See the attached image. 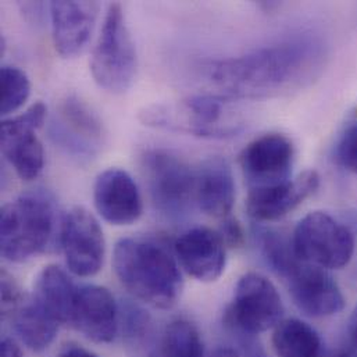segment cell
I'll return each mask as SVG.
<instances>
[{
  "instance_id": "1",
  "label": "cell",
  "mask_w": 357,
  "mask_h": 357,
  "mask_svg": "<svg viewBox=\"0 0 357 357\" xmlns=\"http://www.w3.org/2000/svg\"><path fill=\"white\" fill-rule=\"evenodd\" d=\"M321 59V46L302 36L213 61L206 68L208 79L228 95L266 98L302 86L313 78Z\"/></svg>"
},
{
  "instance_id": "2",
  "label": "cell",
  "mask_w": 357,
  "mask_h": 357,
  "mask_svg": "<svg viewBox=\"0 0 357 357\" xmlns=\"http://www.w3.org/2000/svg\"><path fill=\"white\" fill-rule=\"evenodd\" d=\"M113 267L123 287L138 301L156 309L177 305L183 281L176 257L166 248L145 239H120Z\"/></svg>"
},
{
  "instance_id": "3",
  "label": "cell",
  "mask_w": 357,
  "mask_h": 357,
  "mask_svg": "<svg viewBox=\"0 0 357 357\" xmlns=\"http://www.w3.org/2000/svg\"><path fill=\"white\" fill-rule=\"evenodd\" d=\"M56 203L53 196L35 189L20 195L1 207V256L11 263H24L45 252L56 232Z\"/></svg>"
},
{
  "instance_id": "4",
  "label": "cell",
  "mask_w": 357,
  "mask_h": 357,
  "mask_svg": "<svg viewBox=\"0 0 357 357\" xmlns=\"http://www.w3.org/2000/svg\"><path fill=\"white\" fill-rule=\"evenodd\" d=\"M138 56L120 3L109 6L99 40L95 46L91 73L95 82L110 93H124L137 75Z\"/></svg>"
},
{
  "instance_id": "5",
  "label": "cell",
  "mask_w": 357,
  "mask_h": 357,
  "mask_svg": "<svg viewBox=\"0 0 357 357\" xmlns=\"http://www.w3.org/2000/svg\"><path fill=\"white\" fill-rule=\"evenodd\" d=\"M228 103L218 96H193L181 102L160 103L141 113L145 126L202 138H222L238 132L228 120Z\"/></svg>"
},
{
  "instance_id": "6",
  "label": "cell",
  "mask_w": 357,
  "mask_h": 357,
  "mask_svg": "<svg viewBox=\"0 0 357 357\" xmlns=\"http://www.w3.org/2000/svg\"><path fill=\"white\" fill-rule=\"evenodd\" d=\"M296 257L307 264L340 270L349 264L355 252L352 232L324 211H312L296 225L292 235Z\"/></svg>"
},
{
  "instance_id": "7",
  "label": "cell",
  "mask_w": 357,
  "mask_h": 357,
  "mask_svg": "<svg viewBox=\"0 0 357 357\" xmlns=\"http://www.w3.org/2000/svg\"><path fill=\"white\" fill-rule=\"evenodd\" d=\"M284 316V303L274 284L259 273L242 275L236 284L227 319L245 335L275 328Z\"/></svg>"
},
{
  "instance_id": "8",
  "label": "cell",
  "mask_w": 357,
  "mask_h": 357,
  "mask_svg": "<svg viewBox=\"0 0 357 357\" xmlns=\"http://www.w3.org/2000/svg\"><path fill=\"white\" fill-rule=\"evenodd\" d=\"M142 167L155 206L165 214L179 215L195 197L196 174L177 155L151 149L142 156Z\"/></svg>"
},
{
  "instance_id": "9",
  "label": "cell",
  "mask_w": 357,
  "mask_h": 357,
  "mask_svg": "<svg viewBox=\"0 0 357 357\" xmlns=\"http://www.w3.org/2000/svg\"><path fill=\"white\" fill-rule=\"evenodd\" d=\"M59 241L71 273L93 277L102 270L106 243L103 231L91 211L84 207L67 211L60 224Z\"/></svg>"
},
{
  "instance_id": "10",
  "label": "cell",
  "mask_w": 357,
  "mask_h": 357,
  "mask_svg": "<svg viewBox=\"0 0 357 357\" xmlns=\"http://www.w3.org/2000/svg\"><path fill=\"white\" fill-rule=\"evenodd\" d=\"M46 113V106L38 102L25 113L1 123V152L24 181L36 178L43 169V146L36 137V131L45 123Z\"/></svg>"
},
{
  "instance_id": "11",
  "label": "cell",
  "mask_w": 357,
  "mask_h": 357,
  "mask_svg": "<svg viewBox=\"0 0 357 357\" xmlns=\"http://www.w3.org/2000/svg\"><path fill=\"white\" fill-rule=\"evenodd\" d=\"M50 139L78 159H92L99 152L105 131L99 117L79 98L67 96L49 126Z\"/></svg>"
},
{
  "instance_id": "12",
  "label": "cell",
  "mask_w": 357,
  "mask_h": 357,
  "mask_svg": "<svg viewBox=\"0 0 357 357\" xmlns=\"http://www.w3.org/2000/svg\"><path fill=\"white\" fill-rule=\"evenodd\" d=\"M282 278L288 284L294 303L306 316L323 319L342 312L344 294L327 270L298 259Z\"/></svg>"
},
{
  "instance_id": "13",
  "label": "cell",
  "mask_w": 357,
  "mask_h": 357,
  "mask_svg": "<svg viewBox=\"0 0 357 357\" xmlns=\"http://www.w3.org/2000/svg\"><path fill=\"white\" fill-rule=\"evenodd\" d=\"M295 148L281 134H267L250 142L241 153V169L250 189L282 183L289 179Z\"/></svg>"
},
{
  "instance_id": "14",
  "label": "cell",
  "mask_w": 357,
  "mask_h": 357,
  "mask_svg": "<svg viewBox=\"0 0 357 357\" xmlns=\"http://www.w3.org/2000/svg\"><path fill=\"white\" fill-rule=\"evenodd\" d=\"M93 203L105 221L130 225L142 215V197L134 178L121 169H107L93 185Z\"/></svg>"
},
{
  "instance_id": "15",
  "label": "cell",
  "mask_w": 357,
  "mask_h": 357,
  "mask_svg": "<svg viewBox=\"0 0 357 357\" xmlns=\"http://www.w3.org/2000/svg\"><path fill=\"white\" fill-rule=\"evenodd\" d=\"M220 234L196 227L183 232L174 243L181 267L200 282L217 281L225 270L227 252Z\"/></svg>"
},
{
  "instance_id": "16",
  "label": "cell",
  "mask_w": 357,
  "mask_h": 357,
  "mask_svg": "<svg viewBox=\"0 0 357 357\" xmlns=\"http://www.w3.org/2000/svg\"><path fill=\"white\" fill-rule=\"evenodd\" d=\"M53 43L64 59L74 57L86 47L100 6L98 1H52L49 4Z\"/></svg>"
},
{
  "instance_id": "17",
  "label": "cell",
  "mask_w": 357,
  "mask_h": 357,
  "mask_svg": "<svg viewBox=\"0 0 357 357\" xmlns=\"http://www.w3.org/2000/svg\"><path fill=\"white\" fill-rule=\"evenodd\" d=\"M319 185L317 172L307 170L278 185L250 189L246 199L248 214L256 221L280 220L310 197Z\"/></svg>"
},
{
  "instance_id": "18",
  "label": "cell",
  "mask_w": 357,
  "mask_h": 357,
  "mask_svg": "<svg viewBox=\"0 0 357 357\" xmlns=\"http://www.w3.org/2000/svg\"><path fill=\"white\" fill-rule=\"evenodd\" d=\"M71 326L92 342H112L119 331V307L114 296L99 285L78 288Z\"/></svg>"
},
{
  "instance_id": "19",
  "label": "cell",
  "mask_w": 357,
  "mask_h": 357,
  "mask_svg": "<svg viewBox=\"0 0 357 357\" xmlns=\"http://www.w3.org/2000/svg\"><path fill=\"white\" fill-rule=\"evenodd\" d=\"M195 199L200 208L218 218L229 215L235 204V181L224 158L204 160L196 173Z\"/></svg>"
},
{
  "instance_id": "20",
  "label": "cell",
  "mask_w": 357,
  "mask_h": 357,
  "mask_svg": "<svg viewBox=\"0 0 357 357\" xmlns=\"http://www.w3.org/2000/svg\"><path fill=\"white\" fill-rule=\"evenodd\" d=\"M78 287L59 266H46L36 277L32 299L59 324H70Z\"/></svg>"
},
{
  "instance_id": "21",
  "label": "cell",
  "mask_w": 357,
  "mask_h": 357,
  "mask_svg": "<svg viewBox=\"0 0 357 357\" xmlns=\"http://www.w3.org/2000/svg\"><path fill=\"white\" fill-rule=\"evenodd\" d=\"M10 319L21 342L33 352L47 349L54 341L60 326L32 298H25Z\"/></svg>"
},
{
  "instance_id": "22",
  "label": "cell",
  "mask_w": 357,
  "mask_h": 357,
  "mask_svg": "<svg viewBox=\"0 0 357 357\" xmlns=\"http://www.w3.org/2000/svg\"><path fill=\"white\" fill-rule=\"evenodd\" d=\"M273 347L278 357H328L317 331L298 319L282 320L274 328Z\"/></svg>"
},
{
  "instance_id": "23",
  "label": "cell",
  "mask_w": 357,
  "mask_h": 357,
  "mask_svg": "<svg viewBox=\"0 0 357 357\" xmlns=\"http://www.w3.org/2000/svg\"><path fill=\"white\" fill-rule=\"evenodd\" d=\"M160 357H204V348L197 328L186 321L170 323L163 334Z\"/></svg>"
},
{
  "instance_id": "24",
  "label": "cell",
  "mask_w": 357,
  "mask_h": 357,
  "mask_svg": "<svg viewBox=\"0 0 357 357\" xmlns=\"http://www.w3.org/2000/svg\"><path fill=\"white\" fill-rule=\"evenodd\" d=\"M0 112L8 116L25 105L31 93V84L26 74L17 68L4 66L0 71Z\"/></svg>"
},
{
  "instance_id": "25",
  "label": "cell",
  "mask_w": 357,
  "mask_h": 357,
  "mask_svg": "<svg viewBox=\"0 0 357 357\" xmlns=\"http://www.w3.org/2000/svg\"><path fill=\"white\" fill-rule=\"evenodd\" d=\"M337 159L345 169L357 174V120L342 132L337 145Z\"/></svg>"
},
{
  "instance_id": "26",
  "label": "cell",
  "mask_w": 357,
  "mask_h": 357,
  "mask_svg": "<svg viewBox=\"0 0 357 357\" xmlns=\"http://www.w3.org/2000/svg\"><path fill=\"white\" fill-rule=\"evenodd\" d=\"M25 301V296L15 278L6 270L1 271V316L10 317L18 306Z\"/></svg>"
},
{
  "instance_id": "27",
  "label": "cell",
  "mask_w": 357,
  "mask_h": 357,
  "mask_svg": "<svg viewBox=\"0 0 357 357\" xmlns=\"http://www.w3.org/2000/svg\"><path fill=\"white\" fill-rule=\"evenodd\" d=\"M220 236L224 241L225 246L228 248H239L243 243V229L241 224L235 218H225V221L221 225Z\"/></svg>"
},
{
  "instance_id": "28",
  "label": "cell",
  "mask_w": 357,
  "mask_h": 357,
  "mask_svg": "<svg viewBox=\"0 0 357 357\" xmlns=\"http://www.w3.org/2000/svg\"><path fill=\"white\" fill-rule=\"evenodd\" d=\"M1 357H22L21 351L18 345L10 340V338H3L1 341Z\"/></svg>"
},
{
  "instance_id": "29",
  "label": "cell",
  "mask_w": 357,
  "mask_h": 357,
  "mask_svg": "<svg viewBox=\"0 0 357 357\" xmlns=\"http://www.w3.org/2000/svg\"><path fill=\"white\" fill-rule=\"evenodd\" d=\"M59 357H98L96 355H93L92 352L81 348V347H67L66 349L61 351V354L59 355Z\"/></svg>"
},
{
  "instance_id": "30",
  "label": "cell",
  "mask_w": 357,
  "mask_h": 357,
  "mask_svg": "<svg viewBox=\"0 0 357 357\" xmlns=\"http://www.w3.org/2000/svg\"><path fill=\"white\" fill-rule=\"evenodd\" d=\"M337 357H357V341L348 340L347 345L340 351Z\"/></svg>"
},
{
  "instance_id": "31",
  "label": "cell",
  "mask_w": 357,
  "mask_h": 357,
  "mask_svg": "<svg viewBox=\"0 0 357 357\" xmlns=\"http://www.w3.org/2000/svg\"><path fill=\"white\" fill-rule=\"evenodd\" d=\"M208 357H241L239 354L232 349V348H217L215 351H213V354Z\"/></svg>"
},
{
  "instance_id": "32",
  "label": "cell",
  "mask_w": 357,
  "mask_h": 357,
  "mask_svg": "<svg viewBox=\"0 0 357 357\" xmlns=\"http://www.w3.org/2000/svg\"><path fill=\"white\" fill-rule=\"evenodd\" d=\"M348 333H349V340L357 341V306L349 319V327H348Z\"/></svg>"
},
{
  "instance_id": "33",
  "label": "cell",
  "mask_w": 357,
  "mask_h": 357,
  "mask_svg": "<svg viewBox=\"0 0 357 357\" xmlns=\"http://www.w3.org/2000/svg\"><path fill=\"white\" fill-rule=\"evenodd\" d=\"M249 357H268L266 354H264V351L263 349H259L257 347H253L252 349H250V352H249Z\"/></svg>"
}]
</instances>
